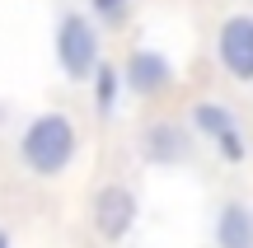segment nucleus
<instances>
[{"label":"nucleus","mask_w":253,"mask_h":248,"mask_svg":"<svg viewBox=\"0 0 253 248\" xmlns=\"http://www.w3.org/2000/svg\"><path fill=\"white\" fill-rule=\"evenodd\" d=\"M141 155L150 164H183L192 155V136L183 131V122H155L141 136Z\"/></svg>","instance_id":"obj_6"},{"label":"nucleus","mask_w":253,"mask_h":248,"mask_svg":"<svg viewBox=\"0 0 253 248\" xmlns=\"http://www.w3.org/2000/svg\"><path fill=\"white\" fill-rule=\"evenodd\" d=\"M0 248H9V234H5V230H0Z\"/></svg>","instance_id":"obj_11"},{"label":"nucleus","mask_w":253,"mask_h":248,"mask_svg":"<svg viewBox=\"0 0 253 248\" xmlns=\"http://www.w3.org/2000/svg\"><path fill=\"white\" fill-rule=\"evenodd\" d=\"M216 248H253V211L244 202H225L216 215Z\"/></svg>","instance_id":"obj_8"},{"label":"nucleus","mask_w":253,"mask_h":248,"mask_svg":"<svg viewBox=\"0 0 253 248\" xmlns=\"http://www.w3.org/2000/svg\"><path fill=\"white\" fill-rule=\"evenodd\" d=\"M122 80H126L131 94H160L164 84L173 80V66H169V56L150 52V47H136L131 61H126V71H122Z\"/></svg>","instance_id":"obj_7"},{"label":"nucleus","mask_w":253,"mask_h":248,"mask_svg":"<svg viewBox=\"0 0 253 248\" xmlns=\"http://www.w3.org/2000/svg\"><path fill=\"white\" fill-rule=\"evenodd\" d=\"M216 61L230 80L253 84V14H230L216 33Z\"/></svg>","instance_id":"obj_3"},{"label":"nucleus","mask_w":253,"mask_h":248,"mask_svg":"<svg viewBox=\"0 0 253 248\" xmlns=\"http://www.w3.org/2000/svg\"><path fill=\"white\" fill-rule=\"evenodd\" d=\"M89 9L103 28H126L131 24V0H89Z\"/></svg>","instance_id":"obj_10"},{"label":"nucleus","mask_w":253,"mask_h":248,"mask_svg":"<svg viewBox=\"0 0 253 248\" xmlns=\"http://www.w3.org/2000/svg\"><path fill=\"white\" fill-rule=\"evenodd\" d=\"M56 61H61L66 80H94L99 71V28L84 14H61L56 24Z\"/></svg>","instance_id":"obj_2"},{"label":"nucleus","mask_w":253,"mask_h":248,"mask_svg":"<svg viewBox=\"0 0 253 248\" xmlns=\"http://www.w3.org/2000/svg\"><path fill=\"white\" fill-rule=\"evenodd\" d=\"M75 150H80V131H75L71 117H61V112H42V117H33L24 127V136H19V159H24L28 174L38 178H56L71 169Z\"/></svg>","instance_id":"obj_1"},{"label":"nucleus","mask_w":253,"mask_h":248,"mask_svg":"<svg viewBox=\"0 0 253 248\" xmlns=\"http://www.w3.org/2000/svg\"><path fill=\"white\" fill-rule=\"evenodd\" d=\"M192 131H202L207 141H216L230 164H239V159L249 155V141H244V131H239V117L225 108V103H197V108H192Z\"/></svg>","instance_id":"obj_4"},{"label":"nucleus","mask_w":253,"mask_h":248,"mask_svg":"<svg viewBox=\"0 0 253 248\" xmlns=\"http://www.w3.org/2000/svg\"><path fill=\"white\" fill-rule=\"evenodd\" d=\"M136 225V197L131 187L122 183H108L94 192V230L103 234V239H126Z\"/></svg>","instance_id":"obj_5"},{"label":"nucleus","mask_w":253,"mask_h":248,"mask_svg":"<svg viewBox=\"0 0 253 248\" xmlns=\"http://www.w3.org/2000/svg\"><path fill=\"white\" fill-rule=\"evenodd\" d=\"M118 89H122V71L99 61V71H94V108H99V117L118 112Z\"/></svg>","instance_id":"obj_9"}]
</instances>
